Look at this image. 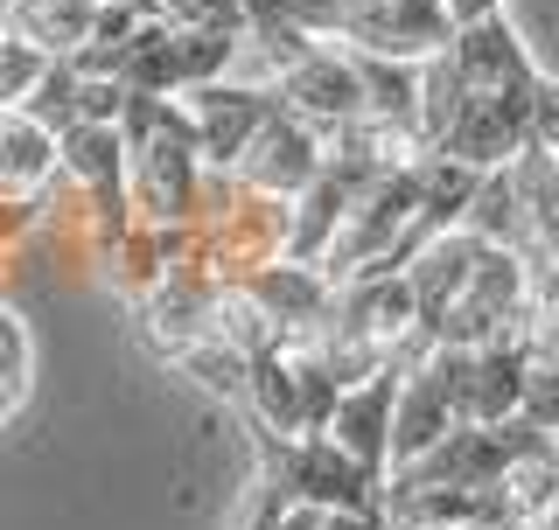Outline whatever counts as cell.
<instances>
[{"label":"cell","instance_id":"29","mask_svg":"<svg viewBox=\"0 0 559 530\" xmlns=\"http://www.w3.org/2000/svg\"><path fill=\"white\" fill-rule=\"evenodd\" d=\"M287 14L314 35V43H336L343 35V0H287Z\"/></svg>","mask_w":559,"mask_h":530},{"label":"cell","instance_id":"6","mask_svg":"<svg viewBox=\"0 0 559 530\" xmlns=\"http://www.w3.org/2000/svg\"><path fill=\"white\" fill-rule=\"evenodd\" d=\"M343 49L364 57H399V63H427L454 43V14L448 0H343Z\"/></svg>","mask_w":559,"mask_h":530},{"label":"cell","instance_id":"7","mask_svg":"<svg viewBox=\"0 0 559 530\" xmlns=\"http://www.w3.org/2000/svg\"><path fill=\"white\" fill-rule=\"evenodd\" d=\"M454 426H462V405H454V357H448V342H433L413 370H399V405H392V474H399V468H413L419 454H433Z\"/></svg>","mask_w":559,"mask_h":530},{"label":"cell","instance_id":"16","mask_svg":"<svg viewBox=\"0 0 559 530\" xmlns=\"http://www.w3.org/2000/svg\"><path fill=\"white\" fill-rule=\"evenodd\" d=\"M63 174V140L28 119L22 105L0 112V196H43L49 182Z\"/></svg>","mask_w":559,"mask_h":530},{"label":"cell","instance_id":"13","mask_svg":"<svg viewBox=\"0 0 559 530\" xmlns=\"http://www.w3.org/2000/svg\"><path fill=\"white\" fill-rule=\"evenodd\" d=\"M489 244L468 231V224H454V231H433L419 244V258L406 265V287H413V308H419V328H441V314L454 308V293L468 287V273H476V258Z\"/></svg>","mask_w":559,"mask_h":530},{"label":"cell","instance_id":"28","mask_svg":"<svg viewBox=\"0 0 559 530\" xmlns=\"http://www.w3.org/2000/svg\"><path fill=\"white\" fill-rule=\"evenodd\" d=\"M524 419L559 447V363H532V377H524Z\"/></svg>","mask_w":559,"mask_h":530},{"label":"cell","instance_id":"14","mask_svg":"<svg viewBox=\"0 0 559 530\" xmlns=\"http://www.w3.org/2000/svg\"><path fill=\"white\" fill-rule=\"evenodd\" d=\"M210 335V287L189 273H168L162 287L140 300V342L154 349L162 363H175L189 342H203Z\"/></svg>","mask_w":559,"mask_h":530},{"label":"cell","instance_id":"30","mask_svg":"<svg viewBox=\"0 0 559 530\" xmlns=\"http://www.w3.org/2000/svg\"><path fill=\"white\" fill-rule=\"evenodd\" d=\"M314 530H384V517H378V509H322Z\"/></svg>","mask_w":559,"mask_h":530},{"label":"cell","instance_id":"17","mask_svg":"<svg viewBox=\"0 0 559 530\" xmlns=\"http://www.w3.org/2000/svg\"><path fill=\"white\" fill-rule=\"evenodd\" d=\"M182 231H189V224H182ZM182 231H168V224H133V231L98 258L105 287L140 308V300H147V293L175 273V258H182Z\"/></svg>","mask_w":559,"mask_h":530},{"label":"cell","instance_id":"2","mask_svg":"<svg viewBox=\"0 0 559 530\" xmlns=\"http://www.w3.org/2000/svg\"><path fill=\"white\" fill-rule=\"evenodd\" d=\"M119 140H127V196H133V217L182 231V224L197 217V196H203V147H197V127H189L182 98L127 92Z\"/></svg>","mask_w":559,"mask_h":530},{"label":"cell","instance_id":"21","mask_svg":"<svg viewBox=\"0 0 559 530\" xmlns=\"http://www.w3.org/2000/svg\"><path fill=\"white\" fill-rule=\"evenodd\" d=\"M210 335H217V342H231L238 357H266V349L287 342L280 322L259 308L252 287H210Z\"/></svg>","mask_w":559,"mask_h":530},{"label":"cell","instance_id":"26","mask_svg":"<svg viewBox=\"0 0 559 530\" xmlns=\"http://www.w3.org/2000/svg\"><path fill=\"white\" fill-rule=\"evenodd\" d=\"M154 14L175 28H224V35H245V14L238 0H154Z\"/></svg>","mask_w":559,"mask_h":530},{"label":"cell","instance_id":"33","mask_svg":"<svg viewBox=\"0 0 559 530\" xmlns=\"http://www.w3.org/2000/svg\"><path fill=\"white\" fill-rule=\"evenodd\" d=\"M98 8H133V14H154V0H98Z\"/></svg>","mask_w":559,"mask_h":530},{"label":"cell","instance_id":"22","mask_svg":"<svg viewBox=\"0 0 559 530\" xmlns=\"http://www.w3.org/2000/svg\"><path fill=\"white\" fill-rule=\"evenodd\" d=\"M413 174H419V217H427L433 231H454V224L468 217V203H476L483 174L462 168V161H448V154H433V147L413 161Z\"/></svg>","mask_w":559,"mask_h":530},{"label":"cell","instance_id":"12","mask_svg":"<svg viewBox=\"0 0 559 530\" xmlns=\"http://www.w3.org/2000/svg\"><path fill=\"white\" fill-rule=\"evenodd\" d=\"M392 405H399V370H378V377L349 384L336 419H329V439L371 474H392Z\"/></svg>","mask_w":559,"mask_h":530},{"label":"cell","instance_id":"20","mask_svg":"<svg viewBox=\"0 0 559 530\" xmlns=\"http://www.w3.org/2000/svg\"><path fill=\"white\" fill-rule=\"evenodd\" d=\"M349 63H357V84H364V112L419 133V63L364 57V49H349Z\"/></svg>","mask_w":559,"mask_h":530},{"label":"cell","instance_id":"24","mask_svg":"<svg viewBox=\"0 0 559 530\" xmlns=\"http://www.w3.org/2000/svg\"><path fill=\"white\" fill-rule=\"evenodd\" d=\"M28 384H35V342H28V322L0 300V426H14V412L28 405Z\"/></svg>","mask_w":559,"mask_h":530},{"label":"cell","instance_id":"27","mask_svg":"<svg viewBox=\"0 0 559 530\" xmlns=\"http://www.w3.org/2000/svg\"><path fill=\"white\" fill-rule=\"evenodd\" d=\"M524 147L559 154V77H546V70H538V84H532V112H524Z\"/></svg>","mask_w":559,"mask_h":530},{"label":"cell","instance_id":"5","mask_svg":"<svg viewBox=\"0 0 559 530\" xmlns=\"http://www.w3.org/2000/svg\"><path fill=\"white\" fill-rule=\"evenodd\" d=\"M538 433L532 419H503V426H454L433 454H419L413 468H399V482H419V489H497L503 482V468L518 461V454H532L538 447Z\"/></svg>","mask_w":559,"mask_h":530},{"label":"cell","instance_id":"19","mask_svg":"<svg viewBox=\"0 0 559 530\" xmlns=\"http://www.w3.org/2000/svg\"><path fill=\"white\" fill-rule=\"evenodd\" d=\"M497 496H503V517L524 523V530H538L552 517V503H559V447L552 439H538L532 454H518V461L503 468Z\"/></svg>","mask_w":559,"mask_h":530},{"label":"cell","instance_id":"23","mask_svg":"<svg viewBox=\"0 0 559 530\" xmlns=\"http://www.w3.org/2000/svg\"><path fill=\"white\" fill-rule=\"evenodd\" d=\"M197 392H210L217 405H245V377H252V357H238L231 342H217V335H203V342H189L182 357H175Z\"/></svg>","mask_w":559,"mask_h":530},{"label":"cell","instance_id":"25","mask_svg":"<svg viewBox=\"0 0 559 530\" xmlns=\"http://www.w3.org/2000/svg\"><path fill=\"white\" fill-rule=\"evenodd\" d=\"M22 112H28V119H43V127L63 140L70 127H84V77L57 57V63L43 70V77H35V92L22 98Z\"/></svg>","mask_w":559,"mask_h":530},{"label":"cell","instance_id":"3","mask_svg":"<svg viewBox=\"0 0 559 530\" xmlns=\"http://www.w3.org/2000/svg\"><path fill=\"white\" fill-rule=\"evenodd\" d=\"M259 447V474L301 509H378L384 503V474L364 461H349L329 433H301V439H252Z\"/></svg>","mask_w":559,"mask_h":530},{"label":"cell","instance_id":"11","mask_svg":"<svg viewBox=\"0 0 559 530\" xmlns=\"http://www.w3.org/2000/svg\"><path fill=\"white\" fill-rule=\"evenodd\" d=\"M454 357V405H462V426H503L524 412V377L532 357L518 342H489V349H448Z\"/></svg>","mask_w":559,"mask_h":530},{"label":"cell","instance_id":"10","mask_svg":"<svg viewBox=\"0 0 559 530\" xmlns=\"http://www.w3.org/2000/svg\"><path fill=\"white\" fill-rule=\"evenodd\" d=\"M322 161H329V140L322 133H308L301 119L287 112V105H273V119L259 127V140L238 154V182L245 189H259V196H280V203H294L301 189L322 174Z\"/></svg>","mask_w":559,"mask_h":530},{"label":"cell","instance_id":"32","mask_svg":"<svg viewBox=\"0 0 559 530\" xmlns=\"http://www.w3.org/2000/svg\"><path fill=\"white\" fill-rule=\"evenodd\" d=\"M314 523H322V509H301V503H294V509H280L266 530H314Z\"/></svg>","mask_w":559,"mask_h":530},{"label":"cell","instance_id":"31","mask_svg":"<svg viewBox=\"0 0 559 530\" xmlns=\"http://www.w3.org/2000/svg\"><path fill=\"white\" fill-rule=\"evenodd\" d=\"M448 14L462 28V22H483V14H503V0H448Z\"/></svg>","mask_w":559,"mask_h":530},{"label":"cell","instance_id":"34","mask_svg":"<svg viewBox=\"0 0 559 530\" xmlns=\"http://www.w3.org/2000/svg\"><path fill=\"white\" fill-rule=\"evenodd\" d=\"M454 530H524V523H511V517H497V523H454Z\"/></svg>","mask_w":559,"mask_h":530},{"label":"cell","instance_id":"15","mask_svg":"<svg viewBox=\"0 0 559 530\" xmlns=\"http://www.w3.org/2000/svg\"><path fill=\"white\" fill-rule=\"evenodd\" d=\"M245 419H252V439H301V363L287 357V342L252 357V377H245Z\"/></svg>","mask_w":559,"mask_h":530},{"label":"cell","instance_id":"9","mask_svg":"<svg viewBox=\"0 0 559 530\" xmlns=\"http://www.w3.org/2000/svg\"><path fill=\"white\" fill-rule=\"evenodd\" d=\"M273 92H259V84H238V77H217V84H197V92H182V112L189 127H197V147H203V168L231 174L238 154L259 140V127L273 119Z\"/></svg>","mask_w":559,"mask_h":530},{"label":"cell","instance_id":"4","mask_svg":"<svg viewBox=\"0 0 559 530\" xmlns=\"http://www.w3.org/2000/svg\"><path fill=\"white\" fill-rule=\"evenodd\" d=\"M524 308H532V265L503 244H489L468 273V287L454 293V308L441 314L433 342L448 349H489V342H518L524 328Z\"/></svg>","mask_w":559,"mask_h":530},{"label":"cell","instance_id":"8","mask_svg":"<svg viewBox=\"0 0 559 530\" xmlns=\"http://www.w3.org/2000/svg\"><path fill=\"white\" fill-rule=\"evenodd\" d=\"M273 98L287 105L308 133H322V140H336L349 119L364 112V84H357V63H349L343 43H314L294 70H280Z\"/></svg>","mask_w":559,"mask_h":530},{"label":"cell","instance_id":"18","mask_svg":"<svg viewBox=\"0 0 559 530\" xmlns=\"http://www.w3.org/2000/svg\"><path fill=\"white\" fill-rule=\"evenodd\" d=\"M245 287L259 293V308L280 322V335H294V328H314L329 314V300H336V287H329V273L322 265H301V258H273V265H259Z\"/></svg>","mask_w":559,"mask_h":530},{"label":"cell","instance_id":"1","mask_svg":"<svg viewBox=\"0 0 559 530\" xmlns=\"http://www.w3.org/2000/svg\"><path fill=\"white\" fill-rule=\"evenodd\" d=\"M287 224H294V203L259 196L238 174L203 168V196H197V217L182 231L175 273L203 279V287H245L259 265L287 258Z\"/></svg>","mask_w":559,"mask_h":530}]
</instances>
